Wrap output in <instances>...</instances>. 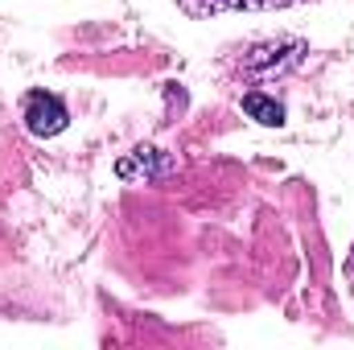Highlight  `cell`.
<instances>
[{"mask_svg": "<svg viewBox=\"0 0 354 350\" xmlns=\"http://www.w3.org/2000/svg\"><path fill=\"white\" fill-rule=\"evenodd\" d=\"M21 120H25V128H29L33 136L46 140V136L66 132L71 111H66V103H62L58 95H50V91H29L25 103H21Z\"/></svg>", "mask_w": 354, "mask_h": 350, "instance_id": "6da1fadb", "label": "cell"}, {"mask_svg": "<svg viewBox=\"0 0 354 350\" xmlns=\"http://www.w3.org/2000/svg\"><path fill=\"white\" fill-rule=\"evenodd\" d=\"M297 0H177V8L194 21L214 17V12H272V8H288Z\"/></svg>", "mask_w": 354, "mask_h": 350, "instance_id": "7a4b0ae2", "label": "cell"}, {"mask_svg": "<svg viewBox=\"0 0 354 350\" xmlns=\"http://www.w3.org/2000/svg\"><path fill=\"white\" fill-rule=\"evenodd\" d=\"M169 169H174V157H165L161 149H136L132 157H124L115 165V174L124 181H132V177H165Z\"/></svg>", "mask_w": 354, "mask_h": 350, "instance_id": "3957f363", "label": "cell"}, {"mask_svg": "<svg viewBox=\"0 0 354 350\" xmlns=\"http://www.w3.org/2000/svg\"><path fill=\"white\" fill-rule=\"evenodd\" d=\"M305 54V46L301 42H280V46H256L248 58H243V66L248 71H284V66H292L297 58Z\"/></svg>", "mask_w": 354, "mask_h": 350, "instance_id": "277c9868", "label": "cell"}, {"mask_svg": "<svg viewBox=\"0 0 354 350\" xmlns=\"http://www.w3.org/2000/svg\"><path fill=\"white\" fill-rule=\"evenodd\" d=\"M243 111H248L256 124H264V128H280V124H284V103H276L264 91H248V95H243Z\"/></svg>", "mask_w": 354, "mask_h": 350, "instance_id": "5b68a950", "label": "cell"}]
</instances>
